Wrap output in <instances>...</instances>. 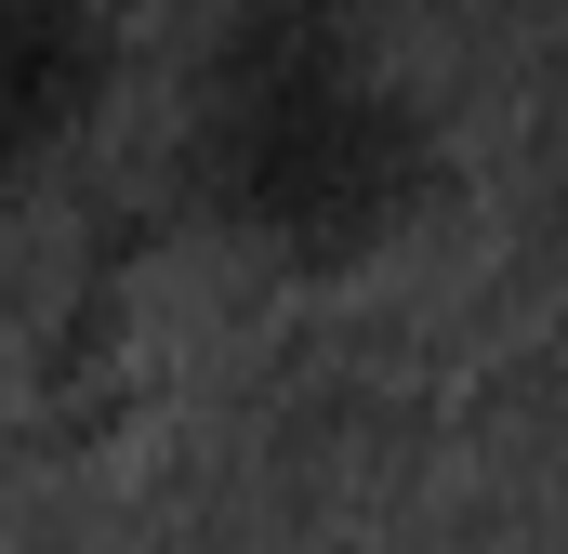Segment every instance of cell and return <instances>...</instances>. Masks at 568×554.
<instances>
[{"instance_id": "1", "label": "cell", "mask_w": 568, "mask_h": 554, "mask_svg": "<svg viewBox=\"0 0 568 554\" xmlns=\"http://www.w3.org/2000/svg\"><path fill=\"white\" fill-rule=\"evenodd\" d=\"M185 198L278 277H371L449 198V133L371 27H212L185 93Z\"/></svg>"}, {"instance_id": "2", "label": "cell", "mask_w": 568, "mask_h": 554, "mask_svg": "<svg viewBox=\"0 0 568 554\" xmlns=\"http://www.w3.org/2000/svg\"><path fill=\"white\" fill-rule=\"evenodd\" d=\"M120 106V0H0V185Z\"/></svg>"}, {"instance_id": "3", "label": "cell", "mask_w": 568, "mask_h": 554, "mask_svg": "<svg viewBox=\"0 0 568 554\" xmlns=\"http://www.w3.org/2000/svg\"><path fill=\"white\" fill-rule=\"evenodd\" d=\"M212 27H371V0H212Z\"/></svg>"}]
</instances>
